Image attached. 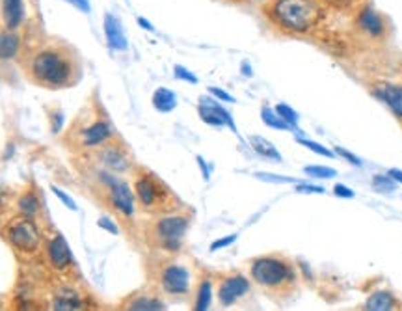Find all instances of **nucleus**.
Segmentation results:
<instances>
[{
	"label": "nucleus",
	"instance_id": "obj_10",
	"mask_svg": "<svg viewBox=\"0 0 402 311\" xmlns=\"http://www.w3.org/2000/svg\"><path fill=\"white\" fill-rule=\"evenodd\" d=\"M250 292V281L244 278L242 274H235V276H228L225 280H222L220 287H218V300L222 305H233L237 300H241L242 297H246Z\"/></svg>",
	"mask_w": 402,
	"mask_h": 311
},
{
	"label": "nucleus",
	"instance_id": "obj_39",
	"mask_svg": "<svg viewBox=\"0 0 402 311\" xmlns=\"http://www.w3.org/2000/svg\"><path fill=\"white\" fill-rule=\"evenodd\" d=\"M209 94L214 95L217 99L223 101V103H235V99L231 97V95L228 94V92H223V90H220V88H209Z\"/></svg>",
	"mask_w": 402,
	"mask_h": 311
},
{
	"label": "nucleus",
	"instance_id": "obj_2",
	"mask_svg": "<svg viewBox=\"0 0 402 311\" xmlns=\"http://www.w3.org/2000/svg\"><path fill=\"white\" fill-rule=\"evenodd\" d=\"M270 17L283 30L305 34L321 23L322 8L316 0H274Z\"/></svg>",
	"mask_w": 402,
	"mask_h": 311
},
{
	"label": "nucleus",
	"instance_id": "obj_15",
	"mask_svg": "<svg viewBox=\"0 0 402 311\" xmlns=\"http://www.w3.org/2000/svg\"><path fill=\"white\" fill-rule=\"evenodd\" d=\"M105 36L108 45L114 50L127 49V36H125L121 21L116 15H112V13H106L105 15Z\"/></svg>",
	"mask_w": 402,
	"mask_h": 311
},
{
	"label": "nucleus",
	"instance_id": "obj_13",
	"mask_svg": "<svg viewBox=\"0 0 402 311\" xmlns=\"http://www.w3.org/2000/svg\"><path fill=\"white\" fill-rule=\"evenodd\" d=\"M0 13L6 30H17L25 21V0H0Z\"/></svg>",
	"mask_w": 402,
	"mask_h": 311
},
{
	"label": "nucleus",
	"instance_id": "obj_34",
	"mask_svg": "<svg viewBox=\"0 0 402 311\" xmlns=\"http://www.w3.org/2000/svg\"><path fill=\"white\" fill-rule=\"evenodd\" d=\"M237 241V235H229V237H222V239H218L214 243L210 244V252H218V250L228 248L231 244Z\"/></svg>",
	"mask_w": 402,
	"mask_h": 311
},
{
	"label": "nucleus",
	"instance_id": "obj_35",
	"mask_svg": "<svg viewBox=\"0 0 402 311\" xmlns=\"http://www.w3.org/2000/svg\"><path fill=\"white\" fill-rule=\"evenodd\" d=\"M334 151H335V155L343 157V159H345V161H347V162H350L352 166H361V164H363V162L359 161L358 157L354 155V153H350V151H348V150H343V148H335Z\"/></svg>",
	"mask_w": 402,
	"mask_h": 311
},
{
	"label": "nucleus",
	"instance_id": "obj_19",
	"mask_svg": "<svg viewBox=\"0 0 402 311\" xmlns=\"http://www.w3.org/2000/svg\"><path fill=\"white\" fill-rule=\"evenodd\" d=\"M82 300L81 297L74 291H69V289H62L60 292H56L54 304H52V310L58 311H69V310H82Z\"/></svg>",
	"mask_w": 402,
	"mask_h": 311
},
{
	"label": "nucleus",
	"instance_id": "obj_37",
	"mask_svg": "<svg viewBox=\"0 0 402 311\" xmlns=\"http://www.w3.org/2000/svg\"><path fill=\"white\" fill-rule=\"evenodd\" d=\"M334 194L337 196V198H347V199H352L354 196H356L352 188L347 187V185H343V183H337V185H335Z\"/></svg>",
	"mask_w": 402,
	"mask_h": 311
},
{
	"label": "nucleus",
	"instance_id": "obj_14",
	"mask_svg": "<svg viewBox=\"0 0 402 311\" xmlns=\"http://www.w3.org/2000/svg\"><path fill=\"white\" fill-rule=\"evenodd\" d=\"M47 254H49V261L52 263V267H54L56 270H63V268H68L69 265L73 263L69 246L62 235H56L54 239L50 241L49 246H47Z\"/></svg>",
	"mask_w": 402,
	"mask_h": 311
},
{
	"label": "nucleus",
	"instance_id": "obj_1",
	"mask_svg": "<svg viewBox=\"0 0 402 311\" xmlns=\"http://www.w3.org/2000/svg\"><path fill=\"white\" fill-rule=\"evenodd\" d=\"M30 75L39 86L50 90L74 86L81 79V60L68 43L52 41L32 57Z\"/></svg>",
	"mask_w": 402,
	"mask_h": 311
},
{
	"label": "nucleus",
	"instance_id": "obj_12",
	"mask_svg": "<svg viewBox=\"0 0 402 311\" xmlns=\"http://www.w3.org/2000/svg\"><path fill=\"white\" fill-rule=\"evenodd\" d=\"M372 94L376 95L378 99L388 105L391 112L395 114L396 118L402 119V84H395V82H380Z\"/></svg>",
	"mask_w": 402,
	"mask_h": 311
},
{
	"label": "nucleus",
	"instance_id": "obj_23",
	"mask_svg": "<svg viewBox=\"0 0 402 311\" xmlns=\"http://www.w3.org/2000/svg\"><path fill=\"white\" fill-rule=\"evenodd\" d=\"M127 310L132 311H161L164 310V304H162L159 299H151V297H137L134 300H130L127 304Z\"/></svg>",
	"mask_w": 402,
	"mask_h": 311
},
{
	"label": "nucleus",
	"instance_id": "obj_22",
	"mask_svg": "<svg viewBox=\"0 0 402 311\" xmlns=\"http://www.w3.org/2000/svg\"><path fill=\"white\" fill-rule=\"evenodd\" d=\"M250 146H252V150L257 155L265 157V159H272L276 162H281V155H279V151L274 148V143L270 140L255 134V137H250Z\"/></svg>",
	"mask_w": 402,
	"mask_h": 311
},
{
	"label": "nucleus",
	"instance_id": "obj_44",
	"mask_svg": "<svg viewBox=\"0 0 402 311\" xmlns=\"http://www.w3.org/2000/svg\"><path fill=\"white\" fill-rule=\"evenodd\" d=\"M196 161H198V164H199V168H201V172H203V179L205 181H209V168H207V164L203 162V159L201 157H196Z\"/></svg>",
	"mask_w": 402,
	"mask_h": 311
},
{
	"label": "nucleus",
	"instance_id": "obj_33",
	"mask_svg": "<svg viewBox=\"0 0 402 311\" xmlns=\"http://www.w3.org/2000/svg\"><path fill=\"white\" fill-rule=\"evenodd\" d=\"M298 194H324L326 188L321 187V185H311V183H298L297 188H294Z\"/></svg>",
	"mask_w": 402,
	"mask_h": 311
},
{
	"label": "nucleus",
	"instance_id": "obj_8",
	"mask_svg": "<svg viewBox=\"0 0 402 311\" xmlns=\"http://www.w3.org/2000/svg\"><path fill=\"white\" fill-rule=\"evenodd\" d=\"M103 181L108 185V190H110V199L114 207L118 209L123 217H132L134 214V196H132V190L129 188L127 183L116 179L114 175L105 174L103 175Z\"/></svg>",
	"mask_w": 402,
	"mask_h": 311
},
{
	"label": "nucleus",
	"instance_id": "obj_42",
	"mask_svg": "<svg viewBox=\"0 0 402 311\" xmlns=\"http://www.w3.org/2000/svg\"><path fill=\"white\" fill-rule=\"evenodd\" d=\"M388 175H390L391 179L395 181V183H399V185H402V170H399V168H390V172H388Z\"/></svg>",
	"mask_w": 402,
	"mask_h": 311
},
{
	"label": "nucleus",
	"instance_id": "obj_5",
	"mask_svg": "<svg viewBox=\"0 0 402 311\" xmlns=\"http://www.w3.org/2000/svg\"><path fill=\"white\" fill-rule=\"evenodd\" d=\"M188 224H190L188 217L168 214V217H162L157 220L153 233H155L157 241L161 243L162 248L177 252L181 248V241H183V237H185L186 230H188Z\"/></svg>",
	"mask_w": 402,
	"mask_h": 311
},
{
	"label": "nucleus",
	"instance_id": "obj_45",
	"mask_svg": "<svg viewBox=\"0 0 402 311\" xmlns=\"http://www.w3.org/2000/svg\"><path fill=\"white\" fill-rule=\"evenodd\" d=\"M242 73H244L246 77H252V68L248 66V62L242 63Z\"/></svg>",
	"mask_w": 402,
	"mask_h": 311
},
{
	"label": "nucleus",
	"instance_id": "obj_9",
	"mask_svg": "<svg viewBox=\"0 0 402 311\" xmlns=\"http://www.w3.org/2000/svg\"><path fill=\"white\" fill-rule=\"evenodd\" d=\"M199 118L207 125H212V127L228 125L231 131L237 132V125L231 118V114L210 97H199Z\"/></svg>",
	"mask_w": 402,
	"mask_h": 311
},
{
	"label": "nucleus",
	"instance_id": "obj_32",
	"mask_svg": "<svg viewBox=\"0 0 402 311\" xmlns=\"http://www.w3.org/2000/svg\"><path fill=\"white\" fill-rule=\"evenodd\" d=\"M174 75L175 79H179V81L190 82V84H198V77L194 75L190 69H186L185 66H175Z\"/></svg>",
	"mask_w": 402,
	"mask_h": 311
},
{
	"label": "nucleus",
	"instance_id": "obj_38",
	"mask_svg": "<svg viewBox=\"0 0 402 311\" xmlns=\"http://www.w3.org/2000/svg\"><path fill=\"white\" fill-rule=\"evenodd\" d=\"M97 225H99V228H103V230L108 231V233H112V235H118L119 233L118 225L114 224L110 218H106V217L101 218V220H97Z\"/></svg>",
	"mask_w": 402,
	"mask_h": 311
},
{
	"label": "nucleus",
	"instance_id": "obj_7",
	"mask_svg": "<svg viewBox=\"0 0 402 311\" xmlns=\"http://www.w3.org/2000/svg\"><path fill=\"white\" fill-rule=\"evenodd\" d=\"M159 280H161L162 291L174 294V297L186 294L190 289V272H188V268L177 265V263H172V265H166L162 268Z\"/></svg>",
	"mask_w": 402,
	"mask_h": 311
},
{
	"label": "nucleus",
	"instance_id": "obj_16",
	"mask_svg": "<svg viewBox=\"0 0 402 311\" xmlns=\"http://www.w3.org/2000/svg\"><path fill=\"white\" fill-rule=\"evenodd\" d=\"M101 161L105 164L106 168L116 172V174H121V172H127L130 168V159L127 157L123 150H119L116 146H108L105 150L101 151Z\"/></svg>",
	"mask_w": 402,
	"mask_h": 311
},
{
	"label": "nucleus",
	"instance_id": "obj_11",
	"mask_svg": "<svg viewBox=\"0 0 402 311\" xmlns=\"http://www.w3.org/2000/svg\"><path fill=\"white\" fill-rule=\"evenodd\" d=\"M358 26L359 30L367 34L369 38L372 39H380L384 38L385 34V21L380 13L374 10V8L367 6L363 8L361 12L358 13Z\"/></svg>",
	"mask_w": 402,
	"mask_h": 311
},
{
	"label": "nucleus",
	"instance_id": "obj_29",
	"mask_svg": "<svg viewBox=\"0 0 402 311\" xmlns=\"http://www.w3.org/2000/svg\"><path fill=\"white\" fill-rule=\"evenodd\" d=\"M274 110L279 114V118L283 119L285 123L289 125L291 129H297L298 127V114L292 110L291 106L285 105V103H279V105H276V108H274Z\"/></svg>",
	"mask_w": 402,
	"mask_h": 311
},
{
	"label": "nucleus",
	"instance_id": "obj_24",
	"mask_svg": "<svg viewBox=\"0 0 402 311\" xmlns=\"http://www.w3.org/2000/svg\"><path fill=\"white\" fill-rule=\"evenodd\" d=\"M261 119H263V123L266 127H270V129H276V131H289L291 127L285 123L283 119L279 118V114L276 110H272L270 106H265L263 110H261Z\"/></svg>",
	"mask_w": 402,
	"mask_h": 311
},
{
	"label": "nucleus",
	"instance_id": "obj_6",
	"mask_svg": "<svg viewBox=\"0 0 402 311\" xmlns=\"http://www.w3.org/2000/svg\"><path fill=\"white\" fill-rule=\"evenodd\" d=\"M8 237H10V243L15 246L21 252H36L41 244V237H39V231H37L36 224L32 222L30 217L19 218L15 220L12 225H10V231H8Z\"/></svg>",
	"mask_w": 402,
	"mask_h": 311
},
{
	"label": "nucleus",
	"instance_id": "obj_31",
	"mask_svg": "<svg viewBox=\"0 0 402 311\" xmlns=\"http://www.w3.org/2000/svg\"><path fill=\"white\" fill-rule=\"evenodd\" d=\"M255 177L265 183H276V185H287V183H297L294 177H287V175H276V174H266V172H257Z\"/></svg>",
	"mask_w": 402,
	"mask_h": 311
},
{
	"label": "nucleus",
	"instance_id": "obj_17",
	"mask_svg": "<svg viewBox=\"0 0 402 311\" xmlns=\"http://www.w3.org/2000/svg\"><path fill=\"white\" fill-rule=\"evenodd\" d=\"M112 138V129L110 125L106 121H95L88 129H84L82 132V143L86 148H95V146H103Z\"/></svg>",
	"mask_w": 402,
	"mask_h": 311
},
{
	"label": "nucleus",
	"instance_id": "obj_26",
	"mask_svg": "<svg viewBox=\"0 0 402 311\" xmlns=\"http://www.w3.org/2000/svg\"><path fill=\"white\" fill-rule=\"evenodd\" d=\"M372 188H374L376 192L391 194L396 190V183L391 179L388 174L385 175L380 174V175H374V177H372Z\"/></svg>",
	"mask_w": 402,
	"mask_h": 311
},
{
	"label": "nucleus",
	"instance_id": "obj_43",
	"mask_svg": "<svg viewBox=\"0 0 402 311\" xmlns=\"http://www.w3.org/2000/svg\"><path fill=\"white\" fill-rule=\"evenodd\" d=\"M138 25L142 26L143 30H148V32H155V26L151 25V23H149L148 19H145V17H138Z\"/></svg>",
	"mask_w": 402,
	"mask_h": 311
},
{
	"label": "nucleus",
	"instance_id": "obj_18",
	"mask_svg": "<svg viewBox=\"0 0 402 311\" xmlns=\"http://www.w3.org/2000/svg\"><path fill=\"white\" fill-rule=\"evenodd\" d=\"M399 308L395 294L391 291H376L365 300L363 310L365 311H391Z\"/></svg>",
	"mask_w": 402,
	"mask_h": 311
},
{
	"label": "nucleus",
	"instance_id": "obj_4",
	"mask_svg": "<svg viewBox=\"0 0 402 311\" xmlns=\"http://www.w3.org/2000/svg\"><path fill=\"white\" fill-rule=\"evenodd\" d=\"M134 194H137L138 203L145 211L159 212V211H172L177 203L174 194L170 188L162 183L155 174L151 172H142L134 181Z\"/></svg>",
	"mask_w": 402,
	"mask_h": 311
},
{
	"label": "nucleus",
	"instance_id": "obj_25",
	"mask_svg": "<svg viewBox=\"0 0 402 311\" xmlns=\"http://www.w3.org/2000/svg\"><path fill=\"white\" fill-rule=\"evenodd\" d=\"M210 299H212V283H210V280H203L201 283H199L198 297H196V304H194V310L196 311L209 310Z\"/></svg>",
	"mask_w": 402,
	"mask_h": 311
},
{
	"label": "nucleus",
	"instance_id": "obj_36",
	"mask_svg": "<svg viewBox=\"0 0 402 311\" xmlns=\"http://www.w3.org/2000/svg\"><path fill=\"white\" fill-rule=\"evenodd\" d=\"M52 192H54L56 198H58V199H60V201H62L63 205L69 207V209H71V211H77V203H74L73 199L69 198L68 194L62 192V190H60V188H58V187H52Z\"/></svg>",
	"mask_w": 402,
	"mask_h": 311
},
{
	"label": "nucleus",
	"instance_id": "obj_30",
	"mask_svg": "<svg viewBox=\"0 0 402 311\" xmlns=\"http://www.w3.org/2000/svg\"><path fill=\"white\" fill-rule=\"evenodd\" d=\"M19 209H21V212H23L25 217H34L37 212V209H39V201H37V198L32 192L26 194V196H23L21 201H19Z\"/></svg>",
	"mask_w": 402,
	"mask_h": 311
},
{
	"label": "nucleus",
	"instance_id": "obj_28",
	"mask_svg": "<svg viewBox=\"0 0 402 311\" xmlns=\"http://www.w3.org/2000/svg\"><path fill=\"white\" fill-rule=\"evenodd\" d=\"M297 140H298V143H300V146H303L305 150L313 151V153H316V155L330 157V159H334V157H335V151L330 150V148H326V146H322V143L313 142V140H308V138H300V137H298Z\"/></svg>",
	"mask_w": 402,
	"mask_h": 311
},
{
	"label": "nucleus",
	"instance_id": "obj_40",
	"mask_svg": "<svg viewBox=\"0 0 402 311\" xmlns=\"http://www.w3.org/2000/svg\"><path fill=\"white\" fill-rule=\"evenodd\" d=\"M66 2H69L71 6H74L79 12H82V13L92 12V4H90V0H66Z\"/></svg>",
	"mask_w": 402,
	"mask_h": 311
},
{
	"label": "nucleus",
	"instance_id": "obj_41",
	"mask_svg": "<svg viewBox=\"0 0 402 311\" xmlns=\"http://www.w3.org/2000/svg\"><path fill=\"white\" fill-rule=\"evenodd\" d=\"M62 123H63L62 112H56V116H52V132H60Z\"/></svg>",
	"mask_w": 402,
	"mask_h": 311
},
{
	"label": "nucleus",
	"instance_id": "obj_3",
	"mask_svg": "<svg viewBox=\"0 0 402 311\" xmlns=\"http://www.w3.org/2000/svg\"><path fill=\"white\" fill-rule=\"evenodd\" d=\"M252 280L268 291H287L297 283V272L289 261L276 255H265L252 261Z\"/></svg>",
	"mask_w": 402,
	"mask_h": 311
},
{
	"label": "nucleus",
	"instance_id": "obj_20",
	"mask_svg": "<svg viewBox=\"0 0 402 311\" xmlns=\"http://www.w3.org/2000/svg\"><path fill=\"white\" fill-rule=\"evenodd\" d=\"M153 106L161 114L172 112V110H175V106H177V97L168 88H157L155 94H153Z\"/></svg>",
	"mask_w": 402,
	"mask_h": 311
},
{
	"label": "nucleus",
	"instance_id": "obj_46",
	"mask_svg": "<svg viewBox=\"0 0 402 311\" xmlns=\"http://www.w3.org/2000/svg\"><path fill=\"white\" fill-rule=\"evenodd\" d=\"M328 2H332L334 6H343V4H347L348 0H328Z\"/></svg>",
	"mask_w": 402,
	"mask_h": 311
},
{
	"label": "nucleus",
	"instance_id": "obj_27",
	"mask_svg": "<svg viewBox=\"0 0 402 311\" xmlns=\"http://www.w3.org/2000/svg\"><path fill=\"white\" fill-rule=\"evenodd\" d=\"M303 174L310 175V177H315V179H334L335 175H337V170L330 168V166L315 164V166H305Z\"/></svg>",
	"mask_w": 402,
	"mask_h": 311
},
{
	"label": "nucleus",
	"instance_id": "obj_21",
	"mask_svg": "<svg viewBox=\"0 0 402 311\" xmlns=\"http://www.w3.org/2000/svg\"><path fill=\"white\" fill-rule=\"evenodd\" d=\"M19 36L13 30L0 32V60H10L19 52Z\"/></svg>",
	"mask_w": 402,
	"mask_h": 311
}]
</instances>
